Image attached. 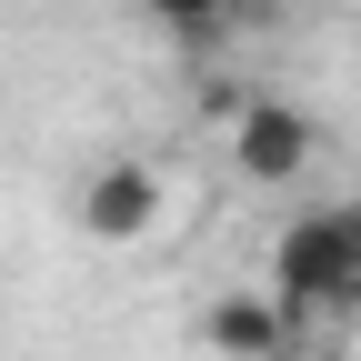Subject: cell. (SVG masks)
<instances>
[{"instance_id":"obj_6","label":"cell","mask_w":361,"mask_h":361,"mask_svg":"<svg viewBox=\"0 0 361 361\" xmlns=\"http://www.w3.org/2000/svg\"><path fill=\"white\" fill-rule=\"evenodd\" d=\"M351 231H361V211H351ZM351 311H361V261H351Z\"/></svg>"},{"instance_id":"obj_3","label":"cell","mask_w":361,"mask_h":361,"mask_svg":"<svg viewBox=\"0 0 361 361\" xmlns=\"http://www.w3.org/2000/svg\"><path fill=\"white\" fill-rule=\"evenodd\" d=\"M80 221H90V241H141L151 221H161V171H151V161H111V171H90Z\"/></svg>"},{"instance_id":"obj_4","label":"cell","mask_w":361,"mask_h":361,"mask_svg":"<svg viewBox=\"0 0 361 361\" xmlns=\"http://www.w3.org/2000/svg\"><path fill=\"white\" fill-rule=\"evenodd\" d=\"M201 341L221 351V361H271L291 341V311L271 301V291H231V301H211V322H201Z\"/></svg>"},{"instance_id":"obj_2","label":"cell","mask_w":361,"mask_h":361,"mask_svg":"<svg viewBox=\"0 0 361 361\" xmlns=\"http://www.w3.org/2000/svg\"><path fill=\"white\" fill-rule=\"evenodd\" d=\"M311 151H322V130H311L301 101H271V90H261V101L231 121V171L261 180V191H291V180L311 171Z\"/></svg>"},{"instance_id":"obj_1","label":"cell","mask_w":361,"mask_h":361,"mask_svg":"<svg viewBox=\"0 0 361 361\" xmlns=\"http://www.w3.org/2000/svg\"><path fill=\"white\" fill-rule=\"evenodd\" d=\"M351 261H361L351 211H311L271 241V301L281 311H351Z\"/></svg>"},{"instance_id":"obj_5","label":"cell","mask_w":361,"mask_h":361,"mask_svg":"<svg viewBox=\"0 0 361 361\" xmlns=\"http://www.w3.org/2000/svg\"><path fill=\"white\" fill-rule=\"evenodd\" d=\"M151 11H161V30L180 51H211V40L231 30V0H151Z\"/></svg>"}]
</instances>
